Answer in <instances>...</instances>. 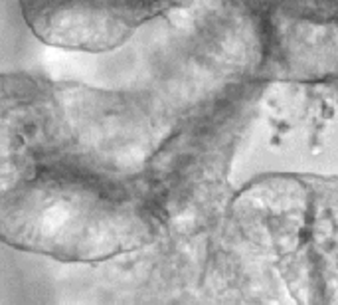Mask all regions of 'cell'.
Here are the masks:
<instances>
[{
	"mask_svg": "<svg viewBox=\"0 0 338 305\" xmlns=\"http://www.w3.org/2000/svg\"><path fill=\"white\" fill-rule=\"evenodd\" d=\"M255 119L251 89L196 48L157 54L137 87L0 74V238L64 260L186 248Z\"/></svg>",
	"mask_w": 338,
	"mask_h": 305,
	"instance_id": "6da1fadb",
	"label": "cell"
},
{
	"mask_svg": "<svg viewBox=\"0 0 338 305\" xmlns=\"http://www.w3.org/2000/svg\"><path fill=\"white\" fill-rule=\"evenodd\" d=\"M237 194L259 218L299 305H338V176L267 172Z\"/></svg>",
	"mask_w": 338,
	"mask_h": 305,
	"instance_id": "7a4b0ae2",
	"label": "cell"
},
{
	"mask_svg": "<svg viewBox=\"0 0 338 305\" xmlns=\"http://www.w3.org/2000/svg\"><path fill=\"white\" fill-rule=\"evenodd\" d=\"M196 305H299L259 218L237 191L210 238Z\"/></svg>",
	"mask_w": 338,
	"mask_h": 305,
	"instance_id": "3957f363",
	"label": "cell"
},
{
	"mask_svg": "<svg viewBox=\"0 0 338 305\" xmlns=\"http://www.w3.org/2000/svg\"><path fill=\"white\" fill-rule=\"evenodd\" d=\"M198 0H18L26 26L40 42L101 54L129 42L146 24L160 22Z\"/></svg>",
	"mask_w": 338,
	"mask_h": 305,
	"instance_id": "277c9868",
	"label": "cell"
}]
</instances>
